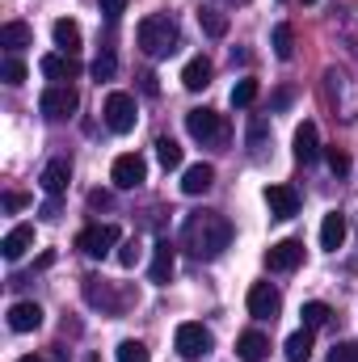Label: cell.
<instances>
[{
  "label": "cell",
  "mask_w": 358,
  "mask_h": 362,
  "mask_svg": "<svg viewBox=\"0 0 358 362\" xmlns=\"http://www.w3.org/2000/svg\"><path fill=\"white\" fill-rule=\"evenodd\" d=\"M270 42H274V55H278V59H291V55H295V30H291L287 21H278V25H274Z\"/></svg>",
  "instance_id": "obj_26"
},
{
  "label": "cell",
  "mask_w": 358,
  "mask_h": 362,
  "mask_svg": "<svg viewBox=\"0 0 358 362\" xmlns=\"http://www.w3.org/2000/svg\"><path fill=\"white\" fill-rule=\"evenodd\" d=\"M325 160H329V169H333L337 177H346V173H350V156H346L342 148H325Z\"/></svg>",
  "instance_id": "obj_35"
},
{
  "label": "cell",
  "mask_w": 358,
  "mask_h": 362,
  "mask_svg": "<svg viewBox=\"0 0 358 362\" xmlns=\"http://www.w3.org/2000/svg\"><path fill=\"white\" fill-rule=\"evenodd\" d=\"M316 156H321L316 122H299V127H295V160H299V165H312Z\"/></svg>",
  "instance_id": "obj_16"
},
{
  "label": "cell",
  "mask_w": 358,
  "mask_h": 362,
  "mask_svg": "<svg viewBox=\"0 0 358 362\" xmlns=\"http://www.w3.org/2000/svg\"><path fill=\"white\" fill-rule=\"evenodd\" d=\"M299 316H304V329H321V325H329L333 312H329V303H316V299H312V303H304Z\"/></svg>",
  "instance_id": "obj_29"
},
{
  "label": "cell",
  "mask_w": 358,
  "mask_h": 362,
  "mask_svg": "<svg viewBox=\"0 0 358 362\" xmlns=\"http://www.w3.org/2000/svg\"><path fill=\"white\" fill-rule=\"evenodd\" d=\"M76 249L85 257H105L110 249H118V228L114 223H93V228H85L76 236Z\"/></svg>",
  "instance_id": "obj_6"
},
{
  "label": "cell",
  "mask_w": 358,
  "mask_h": 362,
  "mask_svg": "<svg viewBox=\"0 0 358 362\" xmlns=\"http://www.w3.org/2000/svg\"><path fill=\"white\" fill-rule=\"evenodd\" d=\"M101 114H105V127L110 131H118V135H127V131H135V97L131 93H110L105 97V105H101Z\"/></svg>",
  "instance_id": "obj_4"
},
{
  "label": "cell",
  "mask_w": 358,
  "mask_h": 362,
  "mask_svg": "<svg viewBox=\"0 0 358 362\" xmlns=\"http://www.w3.org/2000/svg\"><path fill=\"white\" fill-rule=\"evenodd\" d=\"M139 257H144V245H139V240H122V245H118V266H122V270H135Z\"/></svg>",
  "instance_id": "obj_30"
},
{
  "label": "cell",
  "mask_w": 358,
  "mask_h": 362,
  "mask_svg": "<svg viewBox=\"0 0 358 362\" xmlns=\"http://www.w3.org/2000/svg\"><path fill=\"white\" fill-rule=\"evenodd\" d=\"M30 42H34V30H30L25 21H4V25H0V47L21 51V47H30Z\"/></svg>",
  "instance_id": "obj_22"
},
{
  "label": "cell",
  "mask_w": 358,
  "mask_h": 362,
  "mask_svg": "<svg viewBox=\"0 0 358 362\" xmlns=\"http://www.w3.org/2000/svg\"><path fill=\"white\" fill-rule=\"evenodd\" d=\"M346 245V215L342 211H329L325 215V223H321V249H342Z\"/></svg>",
  "instance_id": "obj_18"
},
{
  "label": "cell",
  "mask_w": 358,
  "mask_h": 362,
  "mask_svg": "<svg viewBox=\"0 0 358 362\" xmlns=\"http://www.w3.org/2000/svg\"><path fill=\"white\" fill-rule=\"evenodd\" d=\"M101 13L105 17H122L127 13V0H101Z\"/></svg>",
  "instance_id": "obj_38"
},
{
  "label": "cell",
  "mask_w": 358,
  "mask_h": 362,
  "mask_svg": "<svg viewBox=\"0 0 358 362\" xmlns=\"http://www.w3.org/2000/svg\"><path fill=\"white\" fill-rule=\"evenodd\" d=\"M185 131H190V139H198V144H224V139H228V122H224V114H215V110H190V114H185Z\"/></svg>",
  "instance_id": "obj_3"
},
{
  "label": "cell",
  "mask_w": 358,
  "mask_h": 362,
  "mask_svg": "<svg viewBox=\"0 0 358 362\" xmlns=\"http://www.w3.org/2000/svg\"><path fill=\"white\" fill-rule=\"evenodd\" d=\"M173 346H178L181 358H202V354H211L215 337H211V329H202V325L185 320V325H178V333H173Z\"/></svg>",
  "instance_id": "obj_5"
},
{
  "label": "cell",
  "mask_w": 358,
  "mask_h": 362,
  "mask_svg": "<svg viewBox=\"0 0 358 362\" xmlns=\"http://www.w3.org/2000/svg\"><path fill=\"white\" fill-rule=\"evenodd\" d=\"M0 76H4V85H25V64H21L17 55H8V59L0 64Z\"/></svg>",
  "instance_id": "obj_31"
},
{
  "label": "cell",
  "mask_w": 358,
  "mask_h": 362,
  "mask_svg": "<svg viewBox=\"0 0 358 362\" xmlns=\"http://www.w3.org/2000/svg\"><path fill=\"white\" fill-rule=\"evenodd\" d=\"M135 38H139V47H144V55H152V59L173 55V51H178V42H181L178 21H173V17H165V13L144 17V21H139V30H135Z\"/></svg>",
  "instance_id": "obj_2"
},
{
  "label": "cell",
  "mask_w": 358,
  "mask_h": 362,
  "mask_svg": "<svg viewBox=\"0 0 358 362\" xmlns=\"http://www.w3.org/2000/svg\"><path fill=\"white\" fill-rule=\"evenodd\" d=\"M25 249H34V228H30V223H17V228L0 240V253H4V262H17V257H25Z\"/></svg>",
  "instance_id": "obj_17"
},
{
  "label": "cell",
  "mask_w": 358,
  "mask_h": 362,
  "mask_svg": "<svg viewBox=\"0 0 358 362\" xmlns=\"http://www.w3.org/2000/svg\"><path fill=\"white\" fill-rule=\"evenodd\" d=\"M282 312V295H278V286H270V282H253L249 286V316L253 320H274Z\"/></svg>",
  "instance_id": "obj_8"
},
{
  "label": "cell",
  "mask_w": 358,
  "mask_h": 362,
  "mask_svg": "<svg viewBox=\"0 0 358 362\" xmlns=\"http://www.w3.org/2000/svg\"><path fill=\"white\" fill-rule=\"evenodd\" d=\"M38 181H42V189H47L51 198H59V194L68 189V181H72V165H68V160H51Z\"/></svg>",
  "instance_id": "obj_19"
},
{
  "label": "cell",
  "mask_w": 358,
  "mask_h": 362,
  "mask_svg": "<svg viewBox=\"0 0 358 362\" xmlns=\"http://www.w3.org/2000/svg\"><path fill=\"white\" fill-rule=\"evenodd\" d=\"M329 362H358V346H354V341L333 346V350H329Z\"/></svg>",
  "instance_id": "obj_36"
},
{
  "label": "cell",
  "mask_w": 358,
  "mask_h": 362,
  "mask_svg": "<svg viewBox=\"0 0 358 362\" xmlns=\"http://www.w3.org/2000/svg\"><path fill=\"white\" fill-rule=\"evenodd\" d=\"M211 76H215V64H211L207 55H194V59L181 68V85H185L190 93L207 89V85H211Z\"/></svg>",
  "instance_id": "obj_15"
},
{
  "label": "cell",
  "mask_w": 358,
  "mask_h": 362,
  "mask_svg": "<svg viewBox=\"0 0 358 362\" xmlns=\"http://www.w3.org/2000/svg\"><path fill=\"white\" fill-rule=\"evenodd\" d=\"M312 358V329H299L287 337V362H308Z\"/></svg>",
  "instance_id": "obj_25"
},
{
  "label": "cell",
  "mask_w": 358,
  "mask_h": 362,
  "mask_svg": "<svg viewBox=\"0 0 358 362\" xmlns=\"http://www.w3.org/2000/svg\"><path fill=\"white\" fill-rule=\"evenodd\" d=\"M173 266H178V249H173L169 240H156V245H152V270H148L152 282L165 286V282L173 278Z\"/></svg>",
  "instance_id": "obj_12"
},
{
  "label": "cell",
  "mask_w": 358,
  "mask_h": 362,
  "mask_svg": "<svg viewBox=\"0 0 358 362\" xmlns=\"http://www.w3.org/2000/svg\"><path fill=\"white\" fill-rule=\"evenodd\" d=\"M89 202H93V206H110V194H101V189H93V194H89Z\"/></svg>",
  "instance_id": "obj_41"
},
{
  "label": "cell",
  "mask_w": 358,
  "mask_h": 362,
  "mask_svg": "<svg viewBox=\"0 0 358 362\" xmlns=\"http://www.w3.org/2000/svg\"><path fill=\"white\" fill-rule=\"evenodd\" d=\"M299 262H304V240H278V245H270L266 249V266L274 274L295 270Z\"/></svg>",
  "instance_id": "obj_10"
},
{
  "label": "cell",
  "mask_w": 358,
  "mask_h": 362,
  "mask_svg": "<svg viewBox=\"0 0 358 362\" xmlns=\"http://www.w3.org/2000/svg\"><path fill=\"white\" fill-rule=\"evenodd\" d=\"M38 325H42V308H38V303L21 299V303L8 308V329H13V333H34Z\"/></svg>",
  "instance_id": "obj_14"
},
{
  "label": "cell",
  "mask_w": 358,
  "mask_h": 362,
  "mask_svg": "<svg viewBox=\"0 0 358 362\" xmlns=\"http://www.w3.org/2000/svg\"><path fill=\"white\" fill-rule=\"evenodd\" d=\"M266 206L274 219H295L299 215V194L291 185H266Z\"/></svg>",
  "instance_id": "obj_11"
},
{
  "label": "cell",
  "mask_w": 358,
  "mask_h": 362,
  "mask_svg": "<svg viewBox=\"0 0 358 362\" xmlns=\"http://www.w3.org/2000/svg\"><path fill=\"white\" fill-rule=\"evenodd\" d=\"M156 160H161L165 169H181V144L169 139V135H161V139H156Z\"/></svg>",
  "instance_id": "obj_27"
},
{
  "label": "cell",
  "mask_w": 358,
  "mask_h": 362,
  "mask_svg": "<svg viewBox=\"0 0 358 362\" xmlns=\"http://www.w3.org/2000/svg\"><path fill=\"white\" fill-rule=\"evenodd\" d=\"M211 185H215V169H211V165H190L185 177H181V189H185L190 198H194V194H207Z\"/></svg>",
  "instance_id": "obj_21"
},
{
  "label": "cell",
  "mask_w": 358,
  "mask_h": 362,
  "mask_svg": "<svg viewBox=\"0 0 358 362\" xmlns=\"http://www.w3.org/2000/svg\"><path fill=\"white\" fill-rule=\"evenodd\" d=\"M118 362H148V346L135 341V337H127V341L118 346Z\"/></svg>",
  "instance_id": "obj_32"
},
{
  "label": "cell",
  "mask_w": 358,
  "mask_h": 362,
  "mask_svg": "<svg viewBox=\"0 0 358 362\" xmlns=\"http://www.w3.org/2000/svg\"><path fill=\"white\" fill-rule=\"evenodd\" d=\"M139 89L148 93V97H156V93H161V85H156V76H152V72H144V76H139Z\"/></svg>",
  "instance_id": "obj_39"
},
{
  "label": "cell",
  "mask_w": 358,
  "mask_h": 362,
  "mask_svg": "<svg viewBox=\"0 0 358 362\" xmlns=\"http://www.w3.org/2000/svg\"><path fill=\"white\" fill-rule=\"evenodd\" d=\"M17 362H42V358H34V354H25V358H17Z\"/></svg>",
  "instance_id": "obj_42"
},
{
  "label": "cell",
  "mask_w": 358,
  "mask_h": 362,
  "mask_svg": "<svg viewBox=\"0 0 358 362\" xmlns=\"http://www.w3.org/2000/svg\"><path fill=\"white\" fill-rule=\"evenodd\" d=\"M76 105H81V97H76L72 85H51V89L42 93V101H38V110H42L47 118H68Z\"/></svg>",
  "instance_id": "obj_9"
},
{
  "label": "cell",
  "mask_w": 358,
  "mask_h": 362,
  "mask_svg": "<svg viewBox=\"0 0 358 362\" xmlns=\"http://www.w3.org/2000/svg\"><path fill=\"white\" fill-rule=\"evenodd\" d=\"M114 72H118V59H114L110 51H101V55L93 59V81H110Z\"/></svg>",
  "instance_id": "obj_33"
},
{
  "label": "cell",
  "mask_w": 358,
  "mask_h": 362,
  "mask_svg": "<svg viewBox=\"0 0 358 362\" xmlns=\"http://www.w3.org/2000/svg\"><path fill=\"white\" fill-rule=\"evenodd\" d=\"M304 4H312V0H304Z\"/></svg>",
  "instance_id": "obj_43"
},
{
  "label": "cell",
  "mask_w": 358,
  "mask_h": 362,
  "mask_svg": "<svg viewBox=\"0 0 358 362\" xmlns=\"http://www.w3.org/2000/svg\"><path fill=\"white\" fill-rule=\"evenodd\" d=\"M258 101V81H236V89H232V105H253Z\"/></svg>",
  "instance_id": "obj_34"
},
{
  "label": "cell",
  "mask_w": 358,
  "mask_h": 362,
  "mask_svg": "<svg viewBox=\"0 0 358 362\" xmlns=\"http://www.w3.org/2000/svg\"><path fill=\"white\" fill-rule=\"evenodd\" d=\"M42 219H59V202H55V198H51V202L42 206Z\"/></svg>",
  "instance_id": "obj_40"
},
{
  "label": "cell",
  "mask_w": 358,
  "mask_h": 362,
  "mask_svg": "<svg viewBox=\"0 0 358 362\" xmlns=\"http://www.w3.org/2000/svg\"><path fill=\"white\" fill-rule=\"evenodd\" d=\"M38 68H42V76H47V81H55V85H68V81L81 72V64H76L72 55H42V59H38Z\"/></svg>",
  "instance_id": "obj_13"
},
{
  "label": "cell",
  "mask_w": 358,
  "mask_h": 362,
  "mask_svg": "<svg viewBox=\"0 0 358 362\" xmlns=\"http://www.w3.org/2000/svg\"><path fill=\"white\" fill-rule=\"evenodd\" d=\"M25 206H30V194H17V189L4 194V211H8V215H17V211H25Z\"/></svg>",
  "instance_id": "obj_37"
},
{
  "label": "cell",
  "mask_w": 358,
  "mask_h": 362,
  "mask_svg": "<svg viewBox=\"0 0 358 362\" xmlns=\"http://www.w3.org/2000/svg\"><path fill=\"white\" fill-rule=\"evenodd\" d=\"M181 245L198 257V262H215L228 245H232V223L219 211H194L181 223Z\"/></svg>",
  "instance_id": "obj_1"
},
{
  "label": "cell",
  "mask_w": 358,
  "mask_h": 362,
  "mask_svg": "<svg viewBox=\"0 0 358 362\" xmlns=\"http://www.w3.org/2000/svg\"><path fill=\"white\" fill-rule=\"evenodd\" d=\"M198 25H202L211 38H224V34H228V17L215 13V8H202V13H198Z\"/></svg>",
  "instance_id": "obj_28"
},
{
  "label": "cell",
  "mask_w": 358,
  "mask_h": 362,
  "mask_svg": "<svg viewBox=\"0 0 358 362\" xmlns=\"http://www.w3.org/2000/svg\"><path fill=\"white\" fill-rule=\"evenodd\" d=\"M236 354H241V362H262L270 354V341H266V333H245L241 341H236Z\"/></svg>",
  "instance_id": "obj_23"
},
{
  "label": "cell",
  "mask_w": 358,
  "mask_h": 362,
  "mask_svg": "<svg viewBox=\"0 0 358 362\" xmlns=\"http://www.w3.org/2000/svg\"><path fill=\"white\" fill-rule=\"evenodd\" d=\"M85 299H89L93 308H101V312H118L122 308L118 295L105 286V278H85Z\"/></svg>",
  "instance_id": "obj_20"
},
{
  "label": "cell",
  "mask_w": 358,
  "mask_h": 362,
  "mask_svg": "<svg viewBox=\"0 0 358 362\" xmlns=\"http://www.w3.org/2000/svg\"><path fill=\"white\" fill-rule=\"evenodd\" d=\"M51 34H55V47H64V55H76V47H81V25H76V21L59 17Z\"/></svg>",
  "instance_id": "obj_24"
},
{
  "label": "cell",
  "mask_w": 358,
  "mask_h": 362,
  "mask_svg": "<svg viewBox=\"0 0 358 362\" xmlns=\"http://www.w3.org/2000/svg\"><path fill=\"white\" fill-rule=\"evenodd\" d=\"M110 181H114L118 189L144 185V181H148V160H144L139 152H122V156L114 160V169H110Z\"/></svg>",
  "instance_id": "obj_7"
}]
</instances>
